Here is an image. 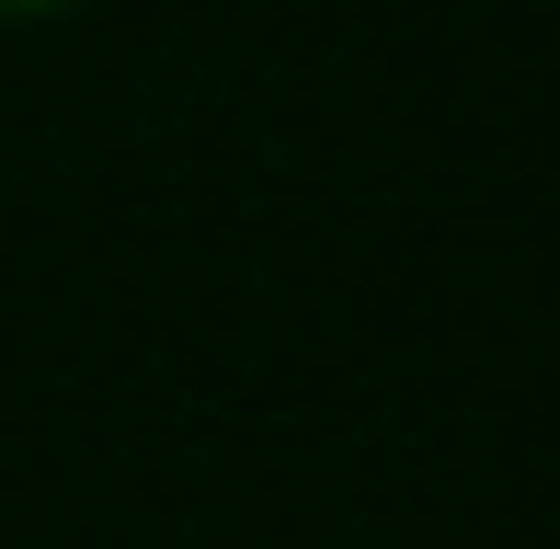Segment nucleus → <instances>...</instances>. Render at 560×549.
I'll return each instance as SVG.
<instances>
[{
    "label": "nucleus",
    "mask_w": 560,
    "mask_h": 549,
    "mask_svg": "<svg viewBox=\"0 0 560 549\" xmlns=\"http://www.w3.org/2000/svg\"><path fill=\"white\" fill-rule=\"evenodd\" d=\"M35 12H69V0H0V23H35Z\"/></svg>",
    "instance_id": "1"
}]
</instances>
